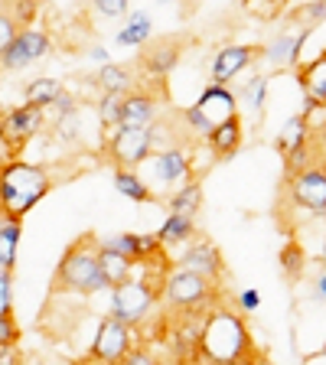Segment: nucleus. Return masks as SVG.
Instances as JSON below:
<instances>
[{
	"label": "nucleus",
	"instance_id": "1",
	"mask_svg": "<svg viewBox=\"0 0 326 365\" xmlns=\"http://www.w3.org/2000/svg\"><path fill=\"white\" fill-rule=\"evenodd\" d=\"M193 362H209V365H232V362H248L255 356V339L245 323L242 313L225 310V307H209L203 319H199V336L196 349H193Z\"/></svg>",
	"mask_w": 326,
	"mask_h": 365
},
{
	"label": "nucleus",
	"instance_id": "2",
	"mask_svg": "<svg viewBox=\"0 0 326 365\" xmlns=\"http://www.w3.org/2000/svg\"><path fill=\"white\" fill-rule=\"evenodd\" d=\"M56 180L49 167L33 160L7 157L0 160V215L23 222L26 215L53 192Z\"/></svg>",
	"mask_w": 326,
	"mask_h": 365
},
{
	"label": "nucleus",
	"instance_id": "3",
	"mask_svg": "<svg viewBox=\"0 0 326 365\" xmlns=\"http://www.w3.org/2000/svg\"><path fill=\"white\" fill-rule=\"evenodd\" d=\"M49 290H53V294H72V297L105 294L108 281L98 267V245H95V235H82L78 242H72L62 251Z\"/></svg>",
	"mask_w": 326,
	"mask_h": 365
},
{
	"label": "nucleus",
	"instance_id": "4",
	"mask_svg": "<svg viewBox=\"0 0 326 365\" xmlns=\"http://www.w3.org/2000/svg\"><path fill=\"white\" fill-rule=\"evenodd\" d=\"M160 281H163V274L153 277L151 267L137 261L131 277H124L121 284H111V287H108L111 290V297H108V313H111L114 319L128 323V327L141 329L147 323V317H151V310L160 304Z\"/></svg>",
	"mask_w": 326,
	"mask_h": 365
},
{
	"label": "nucleus",
	"instance_id": "5",
	"mask_svg": "<svg viewBox=\"0 0 326 365\" xmlns=\"http://www.w3.org/2000/svg\"><path fill=\"white\" fill-rule=\"evenodd\" d=\"M219 284H213L209 277L186 267H170L160 281V304H167L173 313H186V310H209L219 300Z\"/></svg>",
	"mask_w": 326,
	"mask_h": 365
},
{
	"label": "nucleus",
	"instance_id": "6",
	"mask_svg": "<svg viewBox=\"0 0 326 365\" xmlns=\"http://www.w3.org/2000/svg\"><path fill=\"white\" fill-rule=\"evenodd\" d=\"M108 137H101V150H105L111 167H128L141 170L147 163V157L153 153V137L151 128H128V124H114L105 130Z\"/></svg>",
	"mask_w": 326,
	"mask_h": 365
},
{
	"label": "nucleus",
	"instance_id": "7",
	"mask_svg": "<svg viewBox=\"0 0 326 365\" xmlns=\"http://www.w3.org/2000/svg\"><path fill=\"white\" fill-rule=\"evenodd\" d=\"M49 53H53V36L43 26L30 23V26H20L14 39L0 49V66H4V72H26Z\"/></svg>",
	"mask_w": 326,
	"mask_h": 365
},
{
	"label": "nucleus",
	"instance_id": "8",
	"mask_svg": "<svg viewBox=\"0 0 326 365\" xmlns=\"http://www.w3.org/2000/svg\"><path fill=\"white\" fill-rule=\"evenodd\" d=\"M287 196L290 205H297L300 212H307L310 219H323L326 215V167L323 157H317L313 163H307L304 170L287 176Z\"/></svg>",
	"mask_w": 326,
	"mask_h": 365
},
{
	"label": "nucleus",
	"instance_id": "9",
	"mask_svg": "<svg viewBox=\"0 0 326 365\" xmlns=\"http://www.w3.org/2000/svg\"><path fill=\"white\" fill-rule=\"evenodd\" d=\"M141 339L134 327L121 323V319H114L111 313L98 319V327H95V336L88 342V356L85 362H121L124 352Z\"/></svg>",
	"mask_w": 326,
	"mask_h": 365
},
{
	"label": "nucleus",
	"instance_id": "10",
	"mask_svg": "<svg viewBox=\"0 0 326 365\" xmlns=\"http://www.w3.org/2000/svg\"><path fill=\"white\" fill-rule=\"evenodd\" d=\"M46 128V111L36 105H20V108H7L0 114V137L7 147V157H20L26 150L33 137Z\"/></svg>",
	"mask_w": 326,
	"mask_h": 365
},
{
	"label": "nucleus",
	"instance_id": "11",
	"mask_svg": "<svg viewBox=\"0 0 326 365\" xmlns=\"http://www.w3.org/2000/svg\"><path fill=\"white\" fill-rule=\"evenodd\" d=\"M147 163H151V180L157 190H173V186H180L183 180L193 176V153L183 144L153 147Z\"/></svg>",
	"mask_w": 326,
	"mask_h": 365
},
{
	"label": "nucleus",
	"instance_id": "12",
	"mask_svg": "<svg viewBox=\"0 0 326 365\" xmlns=\"http://www.w3.org/2000/svg\"><path fill=\"white\" fill-rule=\"evenodd\" d=\"M176 267H186V271H196L203 277H209L213 284H219L225 277V258H222L219 245L213 238H199L193 235L186 245L176 248V258H173Z\"/></svg>",
	"mask_w": 326,
	"mask_h": 365
},
{
	"label": "nucleus",
	"instance_id": "13",
	"mask_svg": "<svg viewBox=\"0 0 326 365\" xmlns=\"http://www.w3.org/2000/svg\"><path fill=\"white\" fill-rule=\"evenodd\" d=\"M261 62V46L258 43H225L215 49L213 68H209V82L232 85L235 78H242L251 66Z\"/></svg>",
	"mask_w": 326,
	"mask_h": 365
},
{
	"label": "nucleus",
	"instance_id": "14",
	"mask_svg": "<svg viewBox=\"0 0 326 365\" xmlns=\"http://www.w3.org/2000/svg\"><path fill=\"white\" fill-rule=\"evenodd\" d=\"M160 118V98L144 85H134L131 91H124L118 101V124L128 128H151Z\"/></svg>",
	"mask_w": 326,
	"mask_h": 365
},
{
	"label": "nucleus",
	"instance_id": "15",
	"mask_svg": "<svg viewBox=\"0 0 326 365\" xmlns=\"http://www.w3.org/2000/svg\"><path fill=\"white\" fill-rule=\"evenodd\" d=\"M180 56H183V43L176 36H167V39H147L141 46V72L147 78H167L176 66H180Z\"/></svg>",
	"mask_w": 326,
	"mask_h": 365
},
{
	"label": "nucleus",
	"instance_id": "16",
	"mask_svg": "<svg viewBox=\"0 0 326 365\" xmlns=\"http://www.w3.org/2000/svg\"><path fill=\"white\" fill-rule=\"evenodd\" d=\"M307 26H297V30H281L274 33L265 46H261V62L274 72H294L297 68V56H300V39H304Z\"/></svg>",
	"mask_w": 326,
	"mask_h": 365
},
{
	"label": "nucleus",
	"instance_id": "17",
	"mask_svg": "<svg viewBox=\"0 0 326 365\" xmlns=\"http://www.w3.org/2000/svg\"><path fill=\"white\" fill-rule=\"evenodd\" d=\"M242 144H245V121H242V114H232V118H225V121L213 124V128H209V134H205V147L213 150L215 160L235 157V153L242 150Z\"/></svg>",
	"mask_w": 326,
	"mask_h": 365
},
{
	"label": "nucleus",
	"instance_id": "18",
	"mask_svg": "<svg viewBox=\"0 0 326 365\" xmlns=\"http://www.w3.org/2000/svg\"><path fill=\"white\" fill-rule=\"evenodd\" d=\"M193 105L203 111V118L209 124H219V121H225V118H232V114H238L235 91L228 88V85H219V82H209V85H205Z\"/></svg>",
	"mask_w": 326,
	"mask_h": 365
},
{
	"label": "nucleus",
	"instance_id": "19",
	"mask_svg": "<svg viewBox=\"0 0 326 365\" xmlns=\"http://www.w3.org/2000/svg\"><path fill=\"white\" fill-rule=\"evenodd\" d=\"M121 30L114 33V46H121V49H141L147 39H153V16L151 10L144 7H134L121 16Z\"/></svg>",
	"mask_w": 326,
	"mask_h": 365
},
{
	"label": "nucleus",
	"instance_id": "20",
	"mask_svg": "<svg viewBox=\"0 0 326 365\" xmlns=\"http://www.w3.org/2000/svg\"><path fill=\"white\" fill-rule=\"evenodd\" d=\"M294 72H297V82H300L304 98H310L313 105H326V53L300 62Z\"/></svg>",
	"mask_w": 326,
	"mask_h": 365
},
{
	"label": "nucleus",
	"instance_id": "21",
	"mask_svg": "<svg viewBox=\"0 0 326 365\" xmlns=\"http://www.w3.org/2000/svg\"><path fill=\"white\" fill-rule=\"evenodd\" d=\"M268 91H271V76L268 72H258L251 76L248 82H242L235 88V101L245 108V111L255 114V121H265V105H268Z\"/></svg>",
	"mask_w": 326,
	"mask_h": 365
},
{
	"label": "nucleus",
	"instance_id": "22",
	"mask_svg": "<svg viewBox=\"0 0 326 365\" xmlns=\"http://www.w3.org/2000/svg\"><path fill=\"white\" fill-rule=\"evenodd\" d=\"M114 190H118V196L131 199V202L137 205H147V202H157V192H153V186L144 180V176L137 173V170H128V167H114Z\"/></svg>",
	"mask_w": 326,
	"mask_h": 365
},
{
	"label": "nucleus",
	"instance_id": "23",
	"mask_svg": "<svg viewBox=\"0 0 326 365\" xmlns=\"http://www.w3.org/2000/svg\"><path fill=\"white\" fill-rule=\"evenodd\" d=\"M95 85H98V91H111V95H124V91H131L137 82V76L131 72V66H124V62H101L98 72H95Z\"/></svg>",
	"mask_w": 326,
	"mask_h": 365
},
{
	"label": "nucleus",
	"instance_id": "24",
	"mask_svg": "<svg viewBox=\"0 0 326 365\" xmlns=\"http://www.w3.org/2000/svg\"><path fill=\"white\" fill-rule=\"evenodd\" d=\"M193 235H196V219L193 215H180V212H170L157 228V238L167 251H176L180 245L190 242Z\"/></svg>",
	"mask_w": 326,
	"mask_h": 365
},
{
	"label": "nucleus",
	"instance_id": "25",
	"mask_svg": "<svg viewBox=\"0 0 326 365\" xmlns=\"http://www.w3.org/2000/svg\"><path fill=\"white\" fill-rule=\"evenodd\" d=\"M313 140V128L310 121H307L304 114H290L287 121L281 124V130H277V137H274V147H277V153H290L297 150V147H304Z\"/></svg>",
	"mask_w": 326,
	"mask_h": 365
},
{
	"label": "nucleus",
	"instance_id": "26",
	"mask_svg": "<svg viewBox=\"0 0 326 365\" xmlns=\"http://www.w3.org/2000/svg\"><path fill=\"white\" fill-rule=\"evenodd\" d=\"M167 209L180 215H193L196 219L199 209H203V182L199 180H183L180 186H173V192L167 196Z\"/></svg>",
	"mask_w": 326,
	"mask_h": 365
},
{
	"label": "nucleus",
	"instance_id": "27",
	"mask_svg": "<svg viewBox=\"0 0 326 365\" xmlns=\"http://www.w3.org/2000/svg\"><path fill=\"white\" fill-rule=\"evenodd\" d=\"M95 245H98V242H95ZM134 264H137V261H131L128 255L98 245V267H101V274H105L108 287H111V284H121L124 277H131V274H134Z\"/></svg>",
	"mask_w": 326,
	"mask_h": 365
},
{
	"label": "nucleus",
	"instance_id": "28",
	"mask_svg": "<svg viewBox=\"0 0 326 365\" xmlns=\"http://www.w3.org/2000/svg\"><path fill=\"white\" fill-rule=\"evenodd\" d=\"M20 238H23V222L0 215V267H4V271H14L16 267Z\"/></svg>",
	"mask_w": 326,
	"mask_h": 365
},
{
	"label": "nucleus",
	"instance_id": "29",
	"mask_svg": "<svg viewBox=\"0 0 326 365\" xmlns=\"http://www.w3.org/2000/svg\"><path fill=\"white\" fill-rule=\"evenodd\" d=\"M307 264H310V258H307V248L297 238H287L281 248V274L287 277V281H300L307 274Z\"/></svg>",
	"mask_w": 326,
	"mask_h": 365
},
{
	"label": "nucleus",
	"instance_id": "30",
	"mask_svg": "<svg viewBox=\"0 0 326 365\" xmlns=\"http://www.w3.org/2000/svg\"><path fill=\"white\" fill-rule=\"evenodd\" d=\"M62 78H56V76H39V78H33V82H26V88H23V105H36V108H43L46 111V105L56 98V91L62 88Z\"/></svg>",
	"mask_w": 326,
	"mask_h": 365
},
{
	"label": "nucleus",
	"instance_id": "31",
	"mask_svg": "<svg viewBox=\"0 0 326 365\" xmlns=\"http://www.w3.org/2000/svg\"><path fill=\"white\" fill-rule=\"evenodd\" d=\"M95 242L111 251H121L131 261L141 258V232H111V235H95Z\"/></svg>",
	"mask_w": 326,
	"mask_h": 365
},
{
	"label": "nucleus",
	"instance_id": "32",
	"mask_svg": "<svg viewBox=\"0 0 326 365\" xmlns=\"http://www.w3.org/2000/svg\"><path fill=\"white\" fill-rule=\"evenodd\" d=\"M53 130L59 144H82V108L72 114L53 118Z\"/></svg>",
	"mask_w": 326,
	"mask_h": 365
},
{
	"label": "nucleus",
	"instance_id": "33",
	"mask_svg": "<svg viewBox=\"0 0 326 365\" xmlns=\"http://www.w3.org/2000/svg\"><path fill=\"white\" fill-rule=\"evenodd\" d=\"M287 16L297 23V26H323V20H326V0H304V4H300V7H294Z\"/></svg>",
	"mask_w": 326,
	"mask_h": 365
},
{
	"label": "nucleus",
	"instance_id": "34",
	"mask_svg": "<svg viewBox=\"0 0 326 365\" xmlns=\"http://www.w3.org/2000/svg\"><path fill=\"white\" fill-rule=\"evenodd\" d=\"M72 111H78V98H76V91L62 85L56 91V98L46 105V118H62V114H72Z\"/></svg>",
	"mask_w": 326,
	"mask_h": 365
},
{
	"label": "nucleus",
	"instance_id": "35",
	"mask_svg": "<svg viewBox=\"0 0 326 365\" xmlns=\"http://www.w3.org/2000/svg\"><path fill=\"white\" fill-rule=\"evenodd\" d=\"M287 7V0H242V10L251 16H258V20H271V16L284 14Z\"/></svg>",
	"mask_w": 326,
	"mask_h": 365
},
{
	"label": "nucleus",
	"instance_id": "36",
	"mask_svg": "<svg viewBox=\"0 0 326 365\" xmlns=\"http://www.w3.org/2000/svg\"><path fill=\"white\" fill-rule=\"evenodd\" d=\"M317 157H323V153H317ZM317 157H313V140L310 144H304V147H297V150H290V153H284V176L304 170L307 163H313Z\"/></svg>",
	"mask_w": 326,
	"mask_h": 365
},
{
	"label": "nucleus",
	"instance_id": "37",
	"mask_svg": "<svg viewBox=\"0 0 326 365\" xmlns=\"http://www.w3.org/2000/svg\"><path fill=\"white\" fill-rule=\"evenodd\" d=\"M118 101H121V95L101 91V98H98V124H101V130H108V128L118 124Z\"/></svg>",
	"mask_w": 326,
	"mask_h": 365
},
{
	"label": "nucleus",
	"instance_id": "38",
	"mask_svg": "<svg viewBox=\"0 0 326 365\" xmlns=\"http://www.w3.org/2000/svg\"><path fill=\"white\" fill-rule=\"evenodd\" d=\"M88 4L95 10V16H101V20H121L131 10V0H88Z\"/></svg>",
	"mask_w": 326,
	"mask_h": 365
},
{
	"label": "nucleus",
	"instance_id": "39",
	"mask_svg": "<svg viewBox=\"0 0 326 365\" xmlns=\"http://www.w3.org/2000/svg\"><path fill=\"white\" fill-rule=\"evenodd\" d=\"M235 310L242 313V317H255V313L261 310V290L255 287H245L235 294Z\"/></svg>",
	"mask_w": 326,
	"mask_h": 365
},
{
	"label": "nucleus",
	"instance_id": "40",
	"mask_svg": "<svg viewBox=\"0 0 326 365\" xmlns=\"http://www.w3.org/2000/svg\"><path fill=\"white\" fill-rule=\"evenodd\" d=\"M14 313V271L0 267V317Z\"/></svg>",
	"mask_w": 326,
	"mask_h": 365
},
{
	"label": "nucleus",
	"instance_id": "41",
	"mask_svg": "<svg viewBox=\"0 0 326 365\" xmlns=\"http://www.w3.org/2000/svg\"><path fill=\"white\" fill-rule=\"evenodd\" d=\"M183 124H186V128H190L196 137H203V140H205V134H209V128H213V124L203 118V111H199L196 105L183 108Z\"/></svg>",
	"mask_w": 326,
	"mask_h": 365
},
{
	"label": "nucleus",
	"instance_id": "42",
	"mask_svg": "<svg viewBox=\"0 0 326 365\" xmlns=\"http://www.w3.org/2000/svg\"><path fill=\"white\" fill-rule=\"evenodd\" d=\"M121 362H124V365H153V362H157V352H151V349H147V342L137 339L134 346L124 352Z\"/></svg>",
	"mask_w": 326,
	"mask_h": 365
},
{
	"label": "nucleus",
	"instance_id": "43",
	"mask_svg": "<svg viewBox=\"0 0 326 365\" xmlns=\"http://www.w3.org/2000/svg\"><path fill=\"white\" fill-rule=\"evenodd\" d=\"M14 14V20L20 23V26H30L33 20H36V14H39V4L36 0H16V7L10 10Z\"/></svg>",
	"mask_w": 326,
	"mask_h": 365
},
{
	"label": "nucleus",
	"instance_id": "44",
	"mask_svg": "<svg viewBox=\"0 0 326 365\" xmlns=\"http://www.w3.org/2000/svg\"><path fill=\"white\" fill-rule=\"evenodd\" d=\"M16 30H20V23L14 20V14H10L7 7H0V49H4V46L14 39Z\"/></svg>",
	"mask_w": 326,
	"mask_h": 365
},
{
	"label": "nucleus",
	"instance_id": "45",
	"mask_svg": "<svg viewBox=\"0 0 326 365\" xmlns=\"http://www.w3.org/2000/svg\"><path fill=\"white\" fill-rule=\"evenodd\" d=\"M20 339H23V329L14 319V313H10V317H0V342H20Z\"/></svg>",
	"mask_w": 326,
	"mask_h": 365
},
{
	"label": "nucleus",
	"instance_id": "46",
	"mask_svg": "<svg viewBox=\"0 0 326 365\" xmlns=\"http://www.w3.org/2000/svg\"><path fill=\"white\" fill-rule=\"evenodd\" d=\"M310 300H313L317 307H323V304H326V267H323V264H320V267H317V274H313Z\"/></svg>",
	"mask_w": 326,
	"mask_h": 365
},
{
	"label": "nucleus",
	"instance_id": "47",
	"mask_svg": "<svg viewBox=\"0 0 326 365\" xmlns=\"http://www.w3.org/2000/svg\"><path fill=\"white\" fill-rule=\"evenodd\" d=\"M23 362L20 342H0V365H16Z\"/></svg>",
	"mask_w": 326,
	"mask_h": 365
},
{
	"label": "nucleus",
	"instance_id": "48",
	"mask_svg": "<svg viewBox=\"0 0 326 365\" xmlns=\"http://www.w3.org/2000/svg\"><path fill=\"white\" fill-rule=\"evenodd\" d=\"M88 59L91 62H98V66H101V62H108V59H111V49H108V46H91V49H88Z\"/></svg>",
	"mask_w": 326,
	"mask_h": 365
},
{
	"label": "nucleus",
	"instance_id": "49",
	"mask_svg": "<svg viewBox=\"0 0 326 365\" xmlns=\"http://www.w3.org/2000/svg\"><path fill=\"white\" fill-rule=\"evenodd\" d=\"M0 160H7V147H4V137H0Z\"/></svg>",
	"mask_w": 326,
	"mask_h": 365
},
{
	"label": "nucleus",
	"instance_id": "50",
	"mask_svg": "<svg viewBox=\"0 0 326 365\" xmlns=\"http://www.w3.org/2000/svg\"><path fill=\"white\" fill-rule=\"evenodd\" d=\"M163 4H173V0H157V7H163Z\"/></svg>",
	"mask_w": 326,
	"mask_h": 365
},
{
	"label": "nucleus",
	"instance_id": "51",
	"mask_svg": "<svg viewBox=\"0 0 326 365\" xmlns=\"http://www.w3.org/2000/svg\"><path fill=\"white\" fill-rule=\"evenodd\" d=\"M0 76H4V66H0Z\"/></svg>",
	"mask_w": 326,
	"mask_h": 365
}]
</instances>
